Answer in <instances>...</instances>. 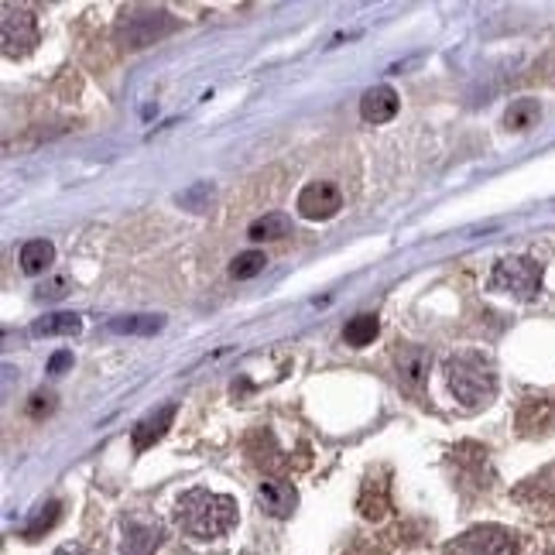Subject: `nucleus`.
Wrapping results in <instances>:
<instances>
[{
  "instance_id": "nucleus-22",
  "label": "nucleus",
  "mask_w": 555,
  "mask_h": 555,
  "mask_svg": "<svg viewBox=\"0 0 555 555\" xmlns=\"http://www.w3.org/2000/svg\"><path fill=\"white\" fill-rule=\"evenodd\" d=\"M66 367H72V353H55L52 360H48V374H59V370H66Z\"/></svg>"
},
{
  "instance_id": "nucleus-10",
  "label": "nucleus",
  "mask_w": 555,
  "mask_h": 555,
  "mask_svg": "<svg viewBox=\"0 0 555 555\" xmlns=\"http://www.w3.org/2000/svg\"><path fill=\"white\" fill-rule=\"evenodd\" d=\"M175 412H179V408H175V405H165V408H158L155 415L141 418V422L134 425V432H131L134 449H138V453H144V449L155 446V442L162 439L168 429H172V418H175Z\"/></svg>"
},
{
  "instance_id": "nucleus-20",
  "label": "nucleus",
  "mask_w": 555,
  "mask_h": 555,
  "mask_svg": "<svg viewBox=\"0 0 555 555\" xmlns=\"http://www.w3.org/2000/svg\"><path fill=\"white\" fill-rule=\"evenodd\" d=\"M264 264H268V257H264L261 251H244V254H237L230 261V275L237 278V281L257 278L264 271Z\"/></svg>"
},
{
  "instance_id": "nucleus-6",
  "label": "nucleus",
  "mask_w": 555,
  "mask_h": 555,
  "mask_svg": "<svg viewBox=\"0 0 555 555\" xmlns=\"http://www.w3.org/2000/svg\"><path fill=\"white\" fill-rule=\"evenodd\" d=\"M446 555H518V542L501 525H477L449 542Z\"/></svg>"
},
{
  "instance_id": "nucleus-14",
  "label": "nucleus",
  "mask_w": 555,
  "mask_h": 555,
  "mask_svg": "<svg viewBox=\"0 0 555 555\" xmlns=\"http://www.w3.org/2000/svg\"><path fill=\"white\" fill-rule=\"evenodd\" d=\"M21 271L24 275H42L48 271V264L55 261V247L48 244V240H28V244L21 247Z\"/></svg>"
},
{
  "instance_id": "nucleus-19",
  "label": "nucleus",
  "mask_w": 555,
  "mask_h": 555,
  "mask_svg": "<svg viewBox=\"0 0 555 555\" xmlns=\"http://www.w3.org/2000/svg\"><path fill=\"white\" fill-rule=\"evenodd\" d=\"M538 114H542V110H538L535 100H518V103H511V107H508L504 124H508L511 131H528V127H535Z\"/></svg>"
},
{
  "instance_id": "nucleus-16",
  "label": "nucleus",
  "mask_w": 555,
  "mask_h": 555,
  "mask_svg": "<svg viewBox=\"0 0 555 555\" xmlns=\"http://www.w3.org/2000/svg\"><path fill=\"white\" fill-rule=\"evenodd\" d=\"M292 233V216L288 213H264L251 223V240H281Z\"/></svg>"
},
{
  "instance_id": "nucleus-9",
  "label": "nucleus",
  "mask_w": 555,
  "mask_h": 555,
  "mask_svg": "<svg viewBox=\"0 0 555 555\" xmlns=\"http://www.w3.org/2000/svg\"><path fill=\"white\" fill-rule=\"evenodd\" d=\"M394 364H398V381L405 384L408 391H418L425 381H429V367H432V357L429 350L422 347H405L394 357Z\"/></svg>"
},
{
  "instance_id": "nucleus-4",
  "label": "nucleus",
  "mask_w": 555,
  "mask_h": 555,
  "mask_svg": "<svg viewBox=\"0 0 555 555\" xmlns=\"http://www.w3.org/2000/svg\"><path fill=\"white\" fill-rule=\"evenodd\" d=\"M172 31H175V18L162 11V7H131V11H124V18L117 24L120 42H127L131 48H148L158 38L172 35Z\"/></svg>"
},
{
  "instance_id": "nucleus-24",
  "label": "nucleus",
  "mask_w": 555,
  "mask_h": 555,
  "mask_svg": "<svg viewBox=\"0 0 555 555\" xmlns=\"http://www.w3.org/2000/svg\"><path fill=\"white\" fill-rule=\"evenodd\" d=\"M549 555H555V549H552V552H549Z\"/></svg>"
},
{
  "instance_id": "nucleus-8",
  "label": "nucleus",
  "mask_w": 555,
  "mask_h": 555,
  "mask_svg": "<svg viewBox=\"0 0 555 555\" xmlns=\"http://www.w3.org/2000/svg\"><path fill=\"white\" fill-rule=\"evenodd\" d=\"M257 504H261V511L271 514V518H288V514L295 511V504H299V494H295V487L288 484V480L264 477L261 484H257Z\"/></svg>"
},
{
  "instance_id": "nucleus-3",
  "label": "nucleus",
  "mask_w": 555,
  "mask_h": 555,
  "mask_svg": "<svg viewBox=\"0 0 555 555\" xmlns=\"http://www.w3.org/2000/svg\"><path fill=\"white\" fill-rule=\"evenodd\" d=\"M490 288L518 302H532L542 288V264L532 257H504L490 271Z\"/></svg>"
},
{
  "instance_id": "nucleus-11",
  "label": "nucleus",
  "mask_w": 555,
  "mask_h": 555,
  "mask_svg": "<svg viewBox=\"0 0 555 555\" xmlns=\"http://www.w3.org/2000/svg\"><path fill=\"white\" fill-rule=\"evenodd\" d=\"M162 545V528L151 521H124V555H155Z\"/></svg>"
},
{
  "instance_id": "nucleus-2",
  "label": "nucleus",
  "mask_w": 555,
  "mask_h": 555,
  "mask_svg": "<svg viewBox=\"0 0 555 555\" xmlns=\"http://www.w3.org/2000/svg\"><path fill=\"white\" fill-rule=\"evenodd\" d=\"M446 384L453 391V398L460 401L463 408H484L494 401L497 394V374L494 364L484 357V353H453L446 360Z\"/></svg>"
},
{
  "instance_id": "nucleus-5",
  "label": "nucleus",
  "mask_w": 555,
  "mask_h": 555,
  "mask_svg": "<svg viewBox=\"0 0 555 555\" xmlns=\"http://www.w3.org/2000/svg\"><path fill=\"white\" fill-rule=\"evenodd\" d=\"M4 14V31H0V42H4L7 59H24L28 52H35L38 45V18L28 11V7H14L4 4L0 7Z\"/></svg>"
},
{
  "instance_id": "nucleus-23",
  "label": "nucleus",
  "mask_w": 555,
  "mask_h": 555,
  "mask_svg": "<svg viewBox=\"0 0 555 555\" xmlns=\"http://www.w3.org/2000/svg\"><path fill=\"white\" fill-rule=\"evenodd\" d=\"M55 555H83V549H76V545H62Z\"/></svg>"
},
{
  "instance_id": "nucleus-12",
  "label": "nucleus",
  "mask_w": 555,
  "mask_h": 555,
  "mask_svg": "<svg viewBox=\"0 0 555 555\" xmlns=\"http://www.w3.org/2000/svg\"><path fill=\"white\" fill-rule=\"evenodd\" d=\"M394 114H398V93L391 86H374L360 100V117L370 120V124H388Z\"/></svg>"
},
{
  "instance_id": "nucleus-17",
  "label": "nucleus",
  "mask_w": 555,
  "mask_h": 555,
  "mask_svg": "<svg viewBox=\"0 0 555 555\" xmlns=\"http://www.w3.org/2000/svg\"><path fill=\"white\" fill-rule=\"evenodd\" d=\"M377 333H381L377 316H357V319H350L347 329H343V340H347V347L353 350H364L367 343L377 340Z\"/></svg>"
},
{
  "instance_id": "nucleus-7",
  "label": "nucleus",
  "mask_w": 555,
  "mask_h": 555,
  "mask_svg": "<svg viewBox=\"0 0 555 555\" xmlns=\"http://www.w3.org/2000/svg\"><path fill=\"white\" fill-rule=\"evenodd\" d=\"M343 209V192L333 182H309L299 192V213L305 220H333Z\"/></svg>"
},
{
  "instance_id": "nucleus-18",
  "label": "nucleus",
  "mask_w": 555,
  "mask_h": 555,
  "mask_svg": "<svg viewBox=\"0 0 555 555\" xmlns=\"http://www.w3.org/2000/svg\"><path fill=\"white\" fill-rule=\"evenodd\" d=\"M59 514H62V504L59 501H48V504H42V508L35 511V518L28 521V525H24V538H28V542H35V538H42L48 528H55V521H59Z\"/></svg>"
},
{
  "instance_id": "nucleus-21",
  "label": "nucleus",
  "mask_w": 555,
  "mask_h": 555,
  "mask_svg": "<svg viewBox=\"0 0 555 555\" xmlns=\"http://www.w3.org/2000/svg\"><path fill=\"white\" fill-rule=\"evenodd\" d=\"M162 326H165L162 316H127V319H114V323H110L114 333H138V336H151Z\"/></svg>"
},
{
  "instance_id": "nucleus-13",
  "label": "nucleus",
  "mask_w": 555,
  "mask_h": 555,
  "mask_svg": "<svg viewBox=\"0 0 555 555\" xmlns=\"http://www.w3.org/2000/svg\"><path fill=\"white\" fill-rule=\"evenodd\" d=\"M518 425H521V432H525V436L549 432L555 425V401H549V398H528L525 405H521Z\"/></svg>"
},
{
  "instance_id": "nucleus-1",
  "label": "nucleus",
  "mask_w": 555,
  "mask_h": 555,
  "mask_svg": "<svg viewBox=\"0 0 555 555\" xmlns=\"http://www.w3.org/2000/svg\"><path fill=\"white\" fill-rule=\"evenodd\" d=\"M182 532L192 538H220L237 525V501L230 494H213V490H189L175 504Z\"/></svg>"
},
{
  "instance_id": "nucleus-15",
  "label": "nucleus",
  "mask_w": 555,
  "mask_h": 555,
  "mask_svg": "<svg viewBox=\"0 0 555 555\" xmlns=\"http://www.w3.org/2000/svg\"><path fill=\"white\" fill-rule=\"evenodd\" d=\"M79 329H83V319H79L76 312H55V316L38 319V323L31 326V333L35 336H76Z\"/></svg>"
}]
</instances>
